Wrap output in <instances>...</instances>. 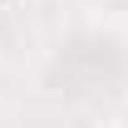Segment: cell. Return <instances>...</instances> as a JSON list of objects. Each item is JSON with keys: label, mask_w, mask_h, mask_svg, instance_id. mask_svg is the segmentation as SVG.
Here are the masks:
<instances>
[{"label": "cell", "mask_w": 128, "mask_h": 128, "mask_svg": "<svg viewBox=\"0 0 128 128\" xmlns=\"http://www.w3.org/2000/svg\"><path fill=\"white\" fill-rule=\"evenodd\" d=\"M15 5H20V0H0V15H10V10H15Z\"/></svg>", "instance_id": "obj_1"}]
</instances>
